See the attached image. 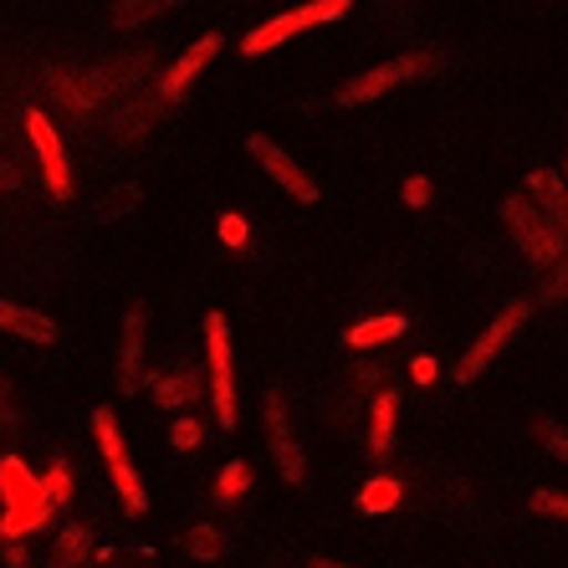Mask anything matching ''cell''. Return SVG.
I'll return each instance as SVG.
<instances>
[{
  "instance_id": "obj_1",
  "label": "cell",
  "mask_w": 568,
  "mask_h": 568,
  "mask_svg": "<svg viewBox=\"0 0 568 568\" xmlns=\"http://www.w3.org/2000/svg\"><path fill=\"white\" fill-rule=\"evenodd\" d=\"M52 497L47 481L27 471V462L0 456V538H21V532H41L52 517Z\"/></svg>"
},
{
  "instance_id": "obj_2",
  "label": "cell",
  "mask_w": 568,
  "mask_h": 568,
  "mask_svg": "<svg viewBox=\"0 0 568 568\" xmlns=\"http://www.w3.org/2000/svg\"><path fill=\"white\" fill-rule=\"evenodd\" d=\"M205 364H211V405L221 430H236L241 410H236V369H231V323L225 313L205 317Z\"/></svg>"
},
{
  "instance_id": "obj_3",
  "label": "cell",
  "mask_w": 568,
  "mask_h": 568,
  "mask_svg": "<svg viewBox=\"0 0 568 568\" xmlns=\"http://www.w3.org/2000/svg\"><path fill=\"white\" fill-rule=\"evenodd\" d=\"M93 436H98V450H103V462H108V476H113V491H119V503L129 517L149 513V497H144V481H139V471H133L129 462V446H123V430L119 420L108 410H93Z\"/></svg>"
},
{
  "instance_id": "obj_4",
  "label": "cell",
  "mask_w": 568,
  "mask_h": 568,
  "mask_svg": "<svg viewBox=\"0 0 568 568\" xmlns=\"http://www.w3.org/2000/svg\"><path fill=\"white\" fill-rule=\"evenodd\" d=\"M503 221H507V231L517 236V246L528 252L532 266H554L558 256H564V231H558V225L548 221V215H542L532 200L507 195L503 200Z\"/></svg>"
},
{
  "instance_id": "obj_5",
  "label": "cell",
  "mask_w": 568,
  "mask_h": 568,
  "mask_svg": "<svg viewBox=\"0 0 568 568\" xmlns=\"http://www.w3.org/2000/svg\"><path fill=\"white\" fill-rule=\"evenodd\" d=\"M348 6H354V0H313V6H297V11L272 16V21H262L252 37L241 41V57H266L272 47H282L287 37H297V31L323 27V21H338Z\"/></svg>"
},
{
  "instance_id": "obj_6",
  "label": "cell",
  "mask_w": 568,
  "mask_h": 568,
  "mask_svg": "<svg viewBox=\"0 0 568 568\" xmlns=\"http://www.w3.org/2000/svg\"><path fill=\"white\" fill-rule=\"evenodd\" d=\"M430 67H436V57L430 52H405V57H395V62H379V67H369V72H358L348 88L333 93V103L338 108H364V103H374V98H384L389 88H399V82L430 72Z\"/></svg>"
},
{
  "instance_id": "obj_7",
  "label": "cell",
  "mask_w": 568,
  "mask_h": 568,
  "mask_svg": "<svg viewBox=\"0 0 568 568\" xmlns=\"http://www.w3.org/2000/svg\"><path fill=\"white\" fill-rule=\"evenodd\" d=\"M266 446H272V462H277L282 481L303 487V446H297V430H292V415H287V395L282 389H266Z\"/></svg>"
},
{
  "instance_id": "obj_8",
  "label": "cell",
  "mask_w": 568,
  "mask_h": 568,
  "mask_svg": "<svg viewBox=\"0 0 568 568\" xmlns=\"http://www.w3.org/2000/svg\"><path fill=\"white\" fill-rule=\"evenodd\" d=\"M27 133L41 159V174H47V190H52L57 200H67L72 195V170H67V144H62V133H57V123L47 119L41 108H27Z\"/></svg>"
},
{
  "instance_id": "obj_9",
  "label": "cell",
  "mask_w": 568,
  "mask_h": 568,
  "mask_svg": "<svg viewBox=\"0 0 568 568\" xmlns=\"http://www.w3.org/2000/svg\"><path fill=\"white\" fill-rule=\"evenodd\" d=\"M246 154H252L256 164H262V170L272 174L282 190H287L292 200H303V205H313V200H317V180H313V174H307L303 164H297V159H292L282 144H272L266 133H252V139H246Z\"/></svg>"
},
{
  "instance_id": "obj_10",
  "label": "cell",
  "mask_w": 568,
  "mask_h": 568,
  "mask_svg": "<svg viewBox=\"0 0 568 568\" xmlns=\"http://www.w3.org/2000/svg\"><path fill=\"white\" fill-rule=\"evenodd\" d=\"M523 317H528V303L507 307V313L497 317V323H491V328L481 333V338H476V344H471V348H466V354H462V364H456V379H462V384H471L476 374L487 369L491 358L503 354V344H507V338H513V333L523 328Z\"/></svg>"
},
{
  "instance_id": "obj_11",
  "label": "cell",
  "mask_w": 568,
  "mask_h": 568,
  "mask_svg": "<svg viewBox=\"0 0 568 568\" xmlns=\"http://www.w3.org/2000/svg\"><path fill=\"white\" fill-rule=\"evenodd\" d=\"M221 47H225L221 31H205V37H200L195 47H190V52L180 57V62H174L170 72H164V78H159V98H164V103H174V98H185V93H190V82H195L200 72L211 67V57L221 52Z\"/></svg>"
},
{
  "instance_id": "obj_12",
  "label": "cell",
  "mask_w": 568,
  "mask_h": 568,
  "mask_svg": "<svg viewBox=\"0 0 568 568\" xmlns=\"http://www.w3.org/2000/svg\"><path fill=\"white\" fill-rule=\"evenodd\" d=\"M139 364H144V307L133 303L123 313V344H119V389L133 395L139 389Z\"/></svg>"
},
{
  "instance_id": "obj_13",
  "label": "cell",
  "mask_w": 568,
  "mask_h": 568,
  "mask_svg": "<svg viewBox=\"0 0 568 568\" xmlns=\"http://www.w3.org/2000/svg\"><path fill=\"white\" fill-rule=\"evenodd\" d=\"M0 333H16V338H27V344H57V323L37 307H16L0 297Z\"/></svg>"
},
{
  "instance_id": "obj_14",
  "label": "cell",
  "mask_w": 568,
  "mask_h": 568,
  "mask_svg": "<svg viewBox=\"0 0 568 568\" xmlns=\"http://www.w3.org/2000/svg\"><path fill=\"white\" fill-rule=\"evenodd\" d=\"M528 195L538 200V211L548 215L558 231H568V190H564V180H558V174L532 170V174H528Z\"/></svg>"
},
{
  "instance_id": "obj_15",
  "label": "cell",
  "mask_w": 568,
  "mask_h": 568,
  "mask_svg": "<svg viewBox=\"0 0 568 568\" xmlns=\"http://www.w3.org/2000/svg\"><path fill=\"white\" fill-rule=\"evenodd\" d=\"M410 328L399 313H389V317H364V323H354V328L344 333V344L354 348V354H364V348H379V344H395L399 333Z\"/></svg>"
},
{
  "instance_id": "obj_16",
  "label": "cell",
  "mask_w": 568,
  "mask_h": 568,
  "mask_svg": "<svg viewBox=\"0 0 568 568\" xmlns=\"http://www.w3.org/2000/svg\"><path fill=\"white\" fill-rule=\"evenodd\" d=\"M200 399V374L195 369H174L164 379H154V405L159 410H190Z\"/></svg>"
},
{
  "instance_id": "obj_17",
  "label": "cell",
  "mask_w": 568,
  "mask_h": 568,
  "mask_svg": "<svg viewBox=\"0 0 568 568\" xmlns=\"http://www.w3.org/2000/svg\"><path fill=\"white\" fill-rule=\"evenodd\" d=\"M395 425H399V395L395 389H379L369 410V456H384L389 440H395Z\"/></svg>"
},
{
  "instance_id": "obj_18",
  "label": "cell",
  "mask_w": 568,
  "mask_h": 568,
  "mask_svg": "<svg viewBox=\"0 0 568 568\" xmlns=\"http://www.w3.org/2000/svg\"><path fill=\"white\" fill-rule=\"evenodd\" d=\"M88 548H93V532L82 528V523H67L52 542V568H78L88 558Z\"/></svg>"
},
{
  "instance_id": "obj_19",
  "label": "cell",
  "mask_w": 568,
  "mask_h": 568,
  "mask_svg": "<svg viewBox=\"0 0 568 568\" xmlns=\"http://www.w3.org/2000/svg\"><path fill=\"white\" fill-rule=\"evenodd\" d=\"M395 507H399V481L395 476H369L364 491H358V513L384 517V513H395Z\"/></svg>"
},
{
  "instance_id": "obj_20",
  "label": "cell",
  "mask_w": 568,
  "mask_h": 568,
  "mask_svg": "<svg viewBox=\"0 0 568 568\" xmlns=\"http://www.w3.org/2000/svg\"><path fill=\"white\" fill-rule=\"evenodd\" d=\"M180 0H119L113 6V27L119 31H133V27H144L149 16H164V11H174Z\"/></svg>"
},
{
  "instance_id": "obj_21",
  "label": "cell",
  "mask_w": 568,
  "mask_h": 568,
  "mask_svg": "<svg viewBox=\"0 0 568 568\" xmlns=\"http://www.w3.org/2000/svg\"><path fill=\"white\" fill-rule=\"evenodd\" d=\"M246 487H252V466H246V462H225L221 476H215V503H221V507L241 503V497H246Z\"/></svg>"
},
{
  "instance_id": "obj_22",
  "label": "cell",
  "mask_w": 568,
  "mask_h": 568,
  "mask_svg": "<svg viewBox=\"0 0 568 568\" xmlns=\"http://www.w3.org/2000/svg\"><path fill=\"white\" fill-rule=\"evenodd\" d=\"M144 200V190L139 185H119V190H108L103 200H98V221H119V215H129L133 205Z\"/></svg>"
},
{
  "instance_id": "obj_23",
  "label": "cell",
  "mask_w": 568,
  "mask_h": 568,
  "mask_svg": "<svg viewBox=\"0 0 568 568\" xmlns=\"http://www.w3.org/2000/svg\"><path fill=\"white\" fill-rule=\"evenodd\" d=\"M185 548H190V558H221L225 554V538H221V528L200 523V528L185 532Z\"/></svg>"
},
{
  "instance_id": "obj_24",
  "label": "cell",
  "mask_w": 568,
  "mask_h": 568,
  "mask_svg": "<svg viewBox=\"0 0 568 568\" xmlns=\"http://www.w3.org/2000/svg\"><path fill=\"white\" fill-rule=\"evenodd\" d=\"M532 436H538V446L548 450V456H558V462L568 466V430L558 420H548V415H542L538 425H532Z\"/></svg>"
},
{
  "instance_id": "obj_25",
  "label": "cell",
  "mask_w": 568,
  "mask_h": 568,
  "mask_svg": "<svg viewBox=\"0 0 568 568\" xmlns=\"http://www.w3.org/2000/svg\"><path fill=\"white\" fill-rule=\"evenodd\" d=\"M41 481H47V497H52L57 507L72 503V466H67V462H52V471L41 476Z\"/></svg>"
},
{
  "instance_id": "obj_26",
  "label": "cell",
  "mask_w": 568,
  "mask_h": 568,
  "mask_svg": "<svg viewBox=\"0 0 568 568\" xmlns=\"http://www.w3.org/2000/svg\"><path fill=\"white\" fill-rule=\"evenodd\" d=\"M170 440H174V450H195L200 440H205V425H200L195 415H180V420H174V430H170Z\"/></svg>"
},
{
  "instance_id": "obj_27",
  "label": "cell",
  "mask_w": 568,
  "mask_h": 568,
  "mask_svg": "<svg viewBox=\"0 0 568 568\" xmlns=\"http://www.w3.org/2000/svg\"><path fill=\"white\" fill-rule=\"evenodd\" d=\"M528 507H532V513H542V517H564V523H568V491H548V487H542V491H532V497H528Z\"/></svg>"
},
{
  "instance_id": "obj_28",
  "label": "cell",
  "mask_w": 568,
  "mask_h": 568,
  "mask_svg": "<svg viewBox=\"0 0 568 568\" xmlns=\"http://www.w3.org/2000/svg\"><path fill=\"white\" fill-rule=\"evenodd\" d=\"M538 297H542V303H558V297H568V256H558V262H554V272L542 277Z\"/></svg>"
},
{
  "instance_id": "obj_29",
  "label": "cell",
  "mask_w": 568,
  "mask_h": 568,
  "mask_svg": "<svg viewBox=\"0 0 568 568\" xmlns=\"http://www.w3.org/2000/svg\"><path fill=\"white\" fill-rule=\"evenodd\" d=\"M221 241L225 246H246V221L241 215H221Z\"/></svg>"
},
{
  "instance_id": "obj_30",
  "label": "cell",
  "mask_w": 568,
  "mask_h": 568,
  "mask_svg": "<svg viewBox=\"0 0 568 568\" xmlns=\"http://www.w3.org/2000/svg\"><path fill=\"white\" fill-rule=\"evenodd\" d=\"M405 205H430V180H420V174H415L410 185H405Z\"/></svg>"
},
{
  "instance_id": "obj_31",
  "label": "cell",
  "mask_w": 568,
  "mask_h": 568,
  "mask_svg": "<svg viewBox=\"0 0 568 568\" xmlns=\"http://www.w3.org/2000/svg\"><path fill=\"white\" fill-rule=\"evenodd\" d=\"M379 374H389V369L379 364V358H358V364H354V379H358V384H374Z\"/></svg>"
},
{
  "instance_id": "obj_32",
  "label": "cell",
  "mask_w": 568,
  "mask_h": 568,
  "mask_svg": "<svg viewBox=\"0 0 568 568\" xmlns=\"http://www.w3.org/2000/svg\"><path fill=\"white\" fill-rule=\"evenodd\" d=\"M410 374H415V384H430V379H436V364H430V358H415Z\"/></svg>"
},
{
  "instance_id": "obj_33",
  "label": "cell",
  "mask_w": 568,
  "mask_h": 568,
  "mask_svg": "<svg viewBox=\"0 0 568 568\" xmlns=\"http://www.w3.org/2000/svg\"><path fill=\"white\" fill-rule=\"evenodd\" d=\"M21 185V170H16V164H6V159H0V190H16Z\"/></svg>"
},
{
  "instance_id": "obj_34",
  "label": "cell",
  "mask_w": 568,
  "mask_h": 568,
  "mask_svg": "<svg viewBox=\"0 0 568 568\" xmlns=\"http://www.w3.org/2000/svg\"><path fill=\"white\" fill-rule=\"evenodd\" d=\"M16 420V405H11V395H6V384H0V425H11Z\"/></svg>"
},
{
  "instance_id": "obj_35",
  "label": "cell",
  "mask_w": 568,
  "mask_h": 568,
  "mask_svg": "<svg viewBox=\"0 0 568 568\" xmlns=\"http://www.w3.org/2000/svg\"><path fill=\"white\" fill-rule=\"evenodd\" d=\"M6 558H11V568H21V564H27V548H21V542H11V548H6Z\"/></svg>"
},
{
  "instance_id": "obj_36",
  "label": "cell",
  "mask_w": 568,
  "mask_h": 568,
  "mask_svg": "<svg viewBox=\"0 0 568 568\" xmlns=\"http://www.w3.org/2000/svg\"><path fill=\"white\" fill-rule=\"evenodd\" d=\"M307 568H348V564H333V558H313Z\"/></svg>"
}]
</instances>
